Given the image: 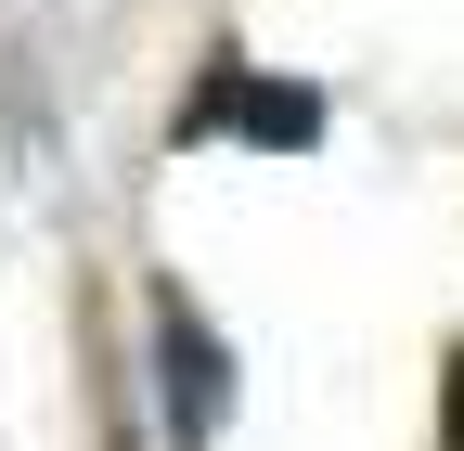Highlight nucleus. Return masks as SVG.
<instances>
[{"mask_svg": "<svg viewBox=\"0 0 464 451\" xmlns=\"http://www.w3.org/2000/svg\"><path fill=\"white\" fill-rule=\"evenodd\" d=\"M155 361H168V426H181V451H194L219 426V400H232V361H219V335L181 297H155Z\"/></svg>", "mask_w": 464, "mask_h": 451, "instance_id": "f257e3e1", "label": "nucleus"}, {"mask_svg": "<svg viewBox=\"0 0 464 451\" xmlns=\"http://www.w3.org/2000/svg\"><path fill=\"white\" fill-rule=\"evenodd\" d=\"M194 130H246V142H310V130H323V103H310L297 78H246V65H219V78L194 91Z\"/></svg>", "mask_w": 464, "mask_h": 451, "instance_id": "f03ea898", "label": "nucleus"}, {"mask_svg": "<svg viewBox=\"0 0 464 451\" xmlns=\"http://www.w3.org/2000/svg\"><path fill=\"white\" fill-rule=\"evenodd\" d=\"M451 451H464V361H451Z\"/></svg>", "mask_w": 464, "mask_h": 451, "instance_id": "7ed1b4c3", "label": "nucleus"}]
</instances>
